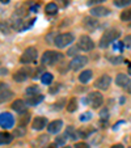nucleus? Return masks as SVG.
I'll use <instances>...</instances> for the list:
<instances>
[{
    "label": "nucleus",
    "instance_id": "1",
    "mask_svg": "<svg viewBox=\"0 0 131 148\" xmlns=\"http://www.w3.org/2000/svg\"><path fill=\"white\" fill-rule=\"evenodd\" d=\"M119 36H121L119 30H117V29H108V30L102 34V37L100 38V43H98V46H100L101 49L108 47V46L112 45L114 41H117V39L119 38Z\"/></svg>",
    "mask_w": 131,
    "mask_h": 148
},
{
    "label": "nucleus",
    "instance_id": "2",
    "mask_svg": "<svg viewBox=\"0 0 131 148\" xmlns=\"http://www.w3.org/2000/svg\"><path fill=\"white\" fill-rule=\"evenodd\" d=\"M64 60V56L62 53H58V51H53V50H47L43 53L42 55V59L41 62L43 63L45 66H53V64H56L59 62Z\"/></svg>",
    "mask_w": 131,
    "mask_h": 148
},
{
    "label": "nucleus",
    "instance_id": "3",
    "mask_svg": "<svg viewBox=\"0 0 131 148\" xmlns=\"http://www.w3.org/2000/svg\"><path fill=\"white\" fill-rule=\"evenodd\" d=\"M73 39H75V37H73L72 33H62L55 37L54 45L58 49H64V47H67L68 45H71L73 42Z\"/></svg>",
    "mask_w": 131,
    "mask_h": 148
},
{
    "label": "nucleus",
    "instance_id": "4",
    "mask_svg": "<svg viewBox=\"0 0 131 148\" xmlns=\"http://www.w3.org/2000/svg\"><path fill=\"white\" fill-rule=\"evenodd\" d=\"M38 56V51H37L36 47H28L25 49L21 56H20V63H23V64H30L33 63L34 60L37 59Z\"/></svg>",
    "mask_w": 131,
    "mask_h": 148
},
{
    "label": "nucleus",
    "instance_id": "5",
    "mask_svg": "<svg viewBox=\"0 0 131 148\" xmlns=\"http://www.w3.org/2000/svg\"><path fill=\"white\" fill-rule=\"evenodd\" d=\"M86 102L89 103L92 108L98 109V108L102 105V102H104V96L101 95V92H97V90L91 92L89 95H88V97H86Z\"/></svg>",
    "mask_w": 131,
    "mask_h": 148
},
{
    "label": "nucleus",
    "instance_id": "6",
    "mask_svg": "<svg viewBox=\"0 0 131 148\" xmlns=\"http://www.w3.org/2000/svg\"><path fill=\"white\" fill-rule=\"evenodd\" d=\"M78 46L80 50L83 51H91L95 49V42L92 41V38H91L89 36H80V38H79V42H78Z\"/></svg>",
    "mask_w": 131,
    "mask_h": 148
},
{
    "label": "nucleus",
    "instance_id": "7",
    "mask_svg": "<svg viewBox=\"0 0 131 148\" xmlns=\"http://www.w3.org/2000/svg\"><path fill=\"white\" fill-rule=\"evenodd\" d=\"M88 63V58L85 55H76L73 59L70 62V68L72 71H79Z\"/></svg>",
    "mask_w": 131,
    "mask_h": 148
},
{
    "label": "nucleus",
    "instance_id": "8",
    "mask_svg": "<svg viewBox=\"0 0 131 148\" xmlns=\"http://www.w3.org/2000/svg\"><path fill=\"white\" fill-rule=\"evenodd\" d=\"M14 125V118L11 113L4 112L0 113V127L3 129H12Z\"/></svg>",
    "mask_w": 131,
    "mask_h": 148
},
{
    "label": "nucleus",
    "instance_id": "9",
    "mask_svg": "<svg viewBox=\"0 0 131 148\" xmlns=\"http://www.w3.org/2000/svg\"><path fill=\"white\" fill-rule=\"evenodd\" d=\"M110 84H112V77H110L108 73H105V75H101L100 77L96 80L95 87L100 90H106L110 87Z\"/></svg>",
    "mask_w": 131,
    "mask_h": 148
},
{
    "label": "nucleus",
    "instance_id": "10",
    "mask_svg": "<svg viewBox=\"0 0 131 148\" xmlns=\"http://www.w3.org/2000/svg\"><path fill=\"white\" fill-rule=\"evenodd\" d=\"M13 97V92L5 83H0V102H5Z\"/></svg>",
    "mask_w": 131,
    "mask_h": 148
},
{
    "label": "nucleus",
    "instance_id": "11",
    "mask_svg": "<svg viewBox=\"0 0 131 148\" xmlns=\"http://www.w3.org/2000/svg\"><path fill=\"white\" fill-rule=\"evenodd\" d=\"M83 26L89 32H93L95 29L98 28V21L95 16H86L83 20Z\"/></svg>",
    "mask_w": 131,
    "mask_h": 148
},
{
    "label": "nucleus",
    "instance_id": "12",
    "mask_svg": "<svg viewBox=\"0 0 131 148\" xmlns=\"http://www.w3.org/2000/svg\"><path fill=\"white\" fill-rule=\"evenodd\" d=\"M32 73L33 72H32V70H29V68H21V70L16 71V72L13 73V80L17 81V83L25 81L29 76H32Z\"/></svg>",
    "mask_w": 131,
    "mask_h": 148
},
{
    "label": "nucleus",
    "instance_id": "13",
    "mask_svg": "<svg viewBox=\"0 0 131 148\" xmlns=\"http://www.w3.org/2000/svg\"><path fill=\"white\" fill-rule=\"evenodd\" d=\"M12 109L14 112L20 113V114H24V113H26V109H28V103H26V101L19 98V100H14L12 102Z\"/></svg>",
    "mask_w": 131,
    "mask_h": 148
},
{
    "label": "nucleus",
    "instance_id": "14",
    "mask_svg": "<svg viewBox=\"0 0 131 148\" xmlns=\"http://www.w3.org/2000/svg\"><path fill=\"white\" fill-rule=\"evenodd\" d=\"M45 127H47V119L45 117H36L32 122V129L37 130V131H41Z\"/></svg>",
    "mask_w": 131,
    "mask_h": 148
},
{
    "label": "nucleus",
    "instance_id": "15",
    "mask_svg": "<svg viewBox=\"0 0 131 148\" xmlns=\"http://www.w3.org/2000/svg\"><path fill=\"white\" fill-rule=\"evenodd\" d=\"M91 14L95 17H105L108 14H110V9L102 5H95L91 9Z\"/></svg>",
    "mask_w": 131,
    "mask_h": 148
},
{
    "label": "nucleus",
    "instance_id": "16",
    "mask_svg": "<svg viewBox=\"0 0 131 148\" xmlns=\"http://www.w3.org/2000/svg\"><path fill=\"white\" fill-rule=\"evenodd\" d=\"M62 127H63V121L55 119L47 125V131L50 134H56V132H59L62 130Z\"/></svg>",
    "mask_w": 131,
    "mask_h": 148
},
{
    "label": "nucleus",
    "instance_id": "17",
    "mask_svg": "<svg viewBox=\"0 0 131 148\" xmlns=\"http://www.w3.org/2000/svg\"><path fill=\"white\" fill-rule=\"evenodd\" d=\"M128 83H130V79L126 73H118L117 77H115V84L121 88H126L128 85Z\"/></svg>",
    "mask_w": 131,
    "mask_h": 148
},
{
    "label": "nucleus",
    "instance_id": "18",
    "mask_svg": "<svg viewBox=\"0 0 131 148\" xmlns=\"http://www.w3.org/2000/svg\"><path fill=\"white\" fill-rule=\"evenodd\" d=\"M43 95H34V96H28V100H26V103L30 105V106H37L38 103H41L43 101Z\"/></svg>",
    "mask_w": 131,
    "mask_h": 148
},
{
    "label": "nucleus",
    "instance_id": "19",
    "mask_svg": "<svg viewBox=\"0 0 131 148\" xmlns=\"http://www.w3.org/2000/svg\"><path fill=\"white\" fill-rule=\"evenodd\" d=\"M92 76H93L92 70H85V71H83V72L79 75V81H80L81 84H86L91 79H92Z\"/></svg>",
    "mask_w": 131,
    "mask_h": 148
},
{
    "label": "nucleus",
    "instance_id": "20",
    "mask_svg": "<svg viewBox=\"0 0 131 148\" xmlns=\"http://www.w3.org/2000/svg\"><path fill=\"white\" fill-rule=\"evenodd\" d=\"M13 140V134H9V132H0V145L3 144H9V143Z\"/></svg>",
    "mask_w": 131,
    "mask_h": 148
},
{
    "label": "nucleus",
    "instance_id": "21",
    "mask_svg": "<svg viewBox=\"0 0 131 148\" xmlns=\"http://www.w3.org/2000/svg\"><path fill=\"white\" fill-rule=\"evenodd\" d=\"M12 25L8 23V21H0V32L3 34H9L12 30Z\"/></svg>",
    "mask_w": 131,
    "mask_h": 148
},
{
    "label": "nucleus",
    "instance_id": "22",
    "mask_svg": "<svg viewBox=\"0 0 131 148\" xmlns=\"http://www.w3.org/2000/svg\"><path fill=\"white\" fill-rule=\"evenodd\" d=\"M45 12L47 14H56V12H58V4H56V3H49V4H46Z\"/></svg>",
    "mask_w": 131,
    "mask_h": 148
},
{
    "label": "nucleus",
    "instance_id": "23",
    "mask_svg": "<svg viewBox=\"0 0 131 148\" xmlns=\"http://www.w3.org/2000/svg\"><path fill=\"white\" fill-rule=\"evenodd\" d=\"M76 109H78V98L72 97L67 103V112L73 113V112H76Z\"/></svg>",
    "mask_w": 131,
    "mask_h": 148
},
{
    "label": "nucleus",
    "instance_id": "24",
    "mask_svg": "<svg viewBox=\"0 0 131 148\" xmlns=\"http://www.w3.org/2000/svg\"><path fill=\"white\" fill-rule=\"evenodd\" d=\"M41 81H42V84L50 85V84L53 83V73H50V72L42 73V76H41Z\"/></svg>",
    "mask_w": 131,
    "mask_h": 148
},
{
    "label": "nucleus",
    "instance_id": "25",
    "mask_svg": "<svg viewBox=\"0 0 131 148\" xmlns=\"http://www.w3.org/2000/svg\"><path fill=\"white\" fill-rule=\"evenodd\" d=\"M66 136H68L70 138V139H72V140H75V139H78L79 138V135H78V131H75V130H73V127H67V129H66Z\"/></svg>",
    "mask_w": 131,
    "mask_h": 148
},
{
    "label": "nucleus",
    "instance_id": "26",
    "mask_svg": "<svg viewBox=\"0 0 131 148\" xmlns=\"http://www.w3.org/2000/svg\"><path fill=\"white\" fill-rule=\"evenodd\" d=\"M25 93L28 96H34V95H39V87H37V85H30V87L26 88Z\"/></svg>",
    "mask_w": 131,
    "mask_h": 148
},
{
    "label": "nucleus",
    "instance_id": "27",
    "mask_svg": "<svg viewBox=\"0 0 131 148\" xmlns=\"http://www.w3.org/2000/svg\"><path fill=\"white\" fill-rule=\"evenodd\" d=\"M121 20L125 23H130L131 21V8H127L126 11H123L121 13Z\"/></svg>",
    "mask_w": 131,
    "mask_h": 148
},
{
    "label": "nucleus",
    "instance_id": "28",
    "mask_svg": "<svg viewBox=\"0 0 131 148\" xmlns=\"http://www.w3.org/2000/svg\"><path fill=\"white\" fill-rule=\"evenodd\" d=\"M131 4V0H114V5L119 8H126Z\"/></svg>",
    "mask_w": 131,
    "mask_h": 148
},
{
    "label": "nucleus",
    "instance_id": "29",
    "mask_svg": "<svg viewBox=\"0 0 131 148\" xmlns=\"http://www.w3.org/2000/svg\"><path fill=\"white\" fill-rule=\"evenodd\" d=\"M29 119H30V115H29L28 113H24V115L20 117V126H21V127H25L29 123Z\"/></svg>",
    "mask_w": 131,
    "mask_h": 148
},
{
    "label": "nucleus",
    "instance_id": "30",
    "mask_svg": "<svg viewBox=\"0 0 131 148\" xmlns=\"http://www.w3.org/2000/svg\"><path fill=\"white\" fill-rule=\"evenodd\" d=\"M92 132H93V130H84V129L78 130V135H79V138H83V139H85V138H89Z\"/></svg>",
    "mask_w": 131,
    "mask_h": 148
},
{
    "label": "nucleus",
    "instance_id": "31",
    "mask_svg": "<svg viewBox=\"0 0 131 148\" xmlns=\"http://www.w3.org/2000/svg\"><path fill=\"white\" fill-rule=\"evenodd\" d=\"M67 142V136L66 135H60V136H56L55 138V144L59 145V147H63Z\"/></svg>",
    "mask_w": 131,
    "mask_h": 148
},
{
    "label": "nucleus",
    "instance_id": "32",
    "mask_svg": "<svg viewBox=\"0 0 131 148\" xmlns=\"http://www.w3.org/2000/svg\"><path fill=\"white\" fill-rule=\"evenodd\" d=\"M79 119H80L81 122H88V121L92 119V113H91V112H85V113H83V114L80 115V118H79Z\"/></svg>",
    "mask_w": 131,
    "mask_h": 148
},
{
    "label": "nucleus",
    "instance_id": "33",
    "mask_svg": "<svg viewBox=\"0 0 131 148\" xmlns=\"http://www.w3.org/2000/svg\"><path fill=\"white\" fill-rule=\"evenodd\" d=\"M80 50V49H79V46H73V47H71L70 50L67 51V55L68 56H76L78 55V51Z\"/></svg>",
    "mask_w": 131,
    "mask_h": 148
},
{
    "label": "nucleus",
    "instance_id": "34",
    "mask_svg": "<svg viewBox=\"0 0 131 148\" xmlns=\"http://www.w3.org/2000/svg\"><path fill=\"white\" fill-rule=\"evenodd\" d=\"M59 89H60V84H59V83H55V84L53 85V87L49 88V92H50L51 95H55V93L58 92Z\"/></svg>",
    "mask_w": 131,
    "mask_h": 148
},
{
    "label": "nucleus",
    "instance_id": "35",
    "mask_svg": "<svg viewBox=\"0 0 131 148\" xmlns=\"http://www.w3.org/2000/svg\"><path fill=\"white\" fill-rule=\"evenodd\" d=\"M109 60L112 62L113 64H121L123 62V58L122 56H113V58H109Z\"/></svg>",
    "mask_w": 131,
    "mask_h": 148
},
{
    "label": "nucleus",
    "instance_id": "36",
    "mask_svg": "<svg viewBox=\"0 0 131 148\" xmlns=\"http://www.w3.org/2000/svg\"><path fill=\"white\" fill-rule=\"evenodd\" d=\"M123 46H126L127 49H131V34L125 37V39H123Z\"/></svg>",
    "mask_w": 131,
    "mask_h": 148
},
{
    "label": "nucleus",
    "instance_id": "37",
    "mask_svg": "<svg viewBox=\"0 0 131 148\" xmlns=\"http://www.w3.org/2000/svg\"><path fill=\"white\" fill-rule=\"evenodd\" d=\"M104 1H106V0H88V5L89 7H93V5H98V4L104 3Z\"/></svg>",
    "mask_w": 131,
    "mask_h": 148
},
{
    "label": "nucleus",
    "instance_id": "38",
    "mask_svg": "<svg viewBox=\"0 0 131 148\" xmlns=\"http://www.w3.org/2000/svg\"><path fill=\"white\" fill-rule=\"evenodd\" d=\"M25 135V130H21V126H20V129H17V130H14V132H13V136H24Z\"/></svg>",
    "mask_w": 131,
    "mask_h": 148
},
{
    "label": "nucleus",
    "instance_id": "39",
    "mask_svg": "<svg viewBox=\"0 0 131 148\" xmlns=\"http://www.w3.org/2000/svg\"><path fill=\"white\" fill-rule=\"evenodd\" d=\"M55 33H50V34H49V36L47 37H46V41H47V43H50V45H51V43H54V41H55Z\"/></svg>",
    "mask_w": 131,
    "mask_h": 148
},
{
    "label": "nucleus",
    "instance_id": "40",
    "mask_svg": "<svg viewBox=\"0 0 131 148\" xmlns=\"http://www.w3.org/2000/svg\"><path fill=\"white\" fill-rule=\"evenodd\" d=\"M75 148H91V147H89V144H86V143L81 142V143H76Z\"/></svg>",
    "mask_w": 131,
    "mask_h": 148
},
{
    "label": "nucleus",
    "instance_id": "41",
    "mask_svg": "<svg viewBox=\"0 0 131 148\" xmlns=\"http://www.w3.org/2000/svg\"><path fill=\"white\" fill-rule=\"evenodd\" d=\"M39 73H42V67H38V68H37V70L34 71V75L32 76V77H33V79H37V77L39 76Z\"/></svg>",
    "mask_w": 131,
    "mask_h": 148
},
{
    "label": "nucleus",
    "instance_id": "42",
    "mask_svg": "<svg viewBox=\"0 0 131 148\" xmlns=\"http://www.w3.org/2000/svg\"><path fill=\"white\" fill-rule=\"evenodd\" d=\"M58 3L60 4L62 7H67L68 4L71 3V0H58Z\"/></svg>",
    "mask_w": 131,
    "mask_h": 148
},
{
    "label": "nucleus",
    "instance_id": "43",
    "mask_svg": "<svg viewBox=\"0 0 131 148\" xmlns=\"http://www.w3.org/2000/svg\"><path fill=\"white\" fill-rule=\"evenodd\" d=\"M64 102H66V101H64V98H63V100L58 101V102L55 103V106H54V108H55V109H60V108H62V103H64Z\"/></svg>",
    "mask_w": 131,
    "mask_h": 148
},
{
    "label": "nucleus",
    "instance_id": "44",
    "mask_svg": "<svg viewBox=\"0 0 131 148\" xmlns=\"http://www.w3.org/2000/svg\"><path fill=\"white\" fill-rule=\"evenodd\" d=\"M110 148H125V147H123V144H121V143H117V144H113Z\"/></svg>",
    "mask_w": 131,
    "mask_h": 148
},
{
    "label": "nucleus",
    "instance_id": "45",
    "mask_svg": "<svg viewBox=\"0 0 131 148\" xmlns=\"http://www.w3.org/2000/svg\"><path fill=\"white\" fill-rule=\"evenodd\" d=\"M42 148H56V144L54 143V144H46V145H43Z\"/></svg>",
    "mask_w": 131,
    "mask_h": 148
},
{
    "label": "nucleus",
    "instance_id": "46",
    "mask_svg": "<svg viewBox=\"0 0 131 148\" xmlns=\"http://www.w3.org/2000/svg\"><path fill=\"white\" fill-rule=\"evenodd\" d=\"M7 73H8L7 68H1V70H0V75H7Z\"/></svg>",
    "mask_w": 131,
    "mask_h": 148
},
{
    "label": "nucleus",
    "instance_id": "47",
    "mask_svg": "<svg viewBox=\"0 0 131 148\" xmlns=\"http://www.w3.org/2000/svg\"><path fill=\"white\" fill-rule=\"evenodd\" d=\"M106 117H108V112H106V110L101 112V118H106Z\"/></svg>",
    "mask_w": 131,
    "mask_h": 148
},
{
    "label": "nucleus",
    "instance_id": "48",
    "mask_svg": "<svg viewBox=\"0 0 131 148\" xmlns=\"http://www.w3.org/2000/svg\"><path fill=\"white\" fill-rule=\"evenodd\" d=\"M125 89H126V90H127V92H128V93H131V81H130V83H128V85H127V87H126V88H125Z\"/></svg>",
    "mask_w": 131,
    "mask_h": 148
},
{
    "label": "nucleus",
    "instance_id": "49",
    "mask_svg": "<svg viewBox=\"0 0 131 148\" xmlns=\"http://www.w3.org/2000/svg\"><path fill=\"white\" fill-rule=\"evenodd\" d=\"M0 1H1V3H3V4H7V3H9V0H0Z\"/></svg>",
    "mask_w": 131,
    "mask_h": 148
},
{
    "label": "nucleus",
    "instance_id": "50",
    "mask_svg": "<svg viewBox=\"0 0 131 148\" xmlns=\"http://www.w3.org/2000/svg\"><path fill=\"white\" fill-rule=\"evenodd\" d=\"M128 73L131 75V64H130V63H128Z\"/></svg>",
    "mask_w": 131,
    "mask_h": 148
},
{
    "label": "nucleus",
    "instance_id": "51",
    "mask_svg": "<svg viewBox=\"0 0 131 148\" xmlns=\"http://www.w3.org/2000/svg\"><path fill=\"white\" fill-rule=\"evenodd\" d=\"M128 26H130V28H131V21H130V23H128Z\"/></svg>",
    "mask_w": 131,
    "mask_h": 148
},
{
    "label": "nucleus",
    "instance_id": "52",
    "mask_svg": "<svg viewBox=\"0 0 131 148\" xmlns=\"http://www.w3.org/2000/svg\"><path fill=\"white\" fill-rule=\"evenodd\" d=\"M62 148H71V147H62Z\"/></svg>",
    "mask_w": 131,
    "mask_h": 148
},
{
    "label": "nucleus",
    "instance_id": "53",
    "mask_svg": "<svg viewBox=\"0 0 131 148\" xmlns=\"http://www.w3.org/2000/svg\"><path fill=\"white\" fill-rule=\"evenodd\" d=\"M128 148H131V147H128Z\"/></svg>",
    "mask_w": 131,
    "mask_h": 148
}]
</instances>
